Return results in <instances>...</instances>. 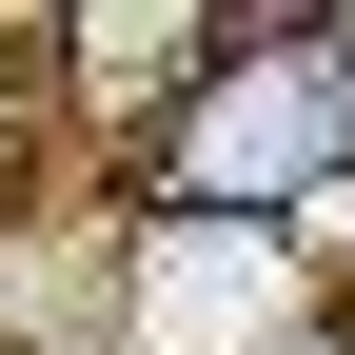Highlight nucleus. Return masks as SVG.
<instances>
[{
	"label": "nucleus",
	"mask_w": 355,
	"mask_h": 355,
	"mask_svg": "<svg viewBox=\"0 0 355 355\" xmlns=\"http://www.w3.org/2000/svg\"><path fill=\"white\" fill-rule=\"evenodd\" d=\"M355 158V79H336V20H237V60L198 79V119H178V217H257L277 237L296 198Z\"/></svg>",
	"instance_id": "1"
},
{
	"label": "nucleus",
	"mask_w": 355,
	"mask_h": 355,
	"mask_svg": "<svg viewBox=\"0 0 355 355\" xmlns=\"http://www.w3.org/2000/svg\"><path fill=\"white\" fill-rule=\"evenodd\" d=\"M40 40H60L99 99H178V119H198L217 60H237V20H178V0H158V20H139V0H79V20H40Z\"/></svg>",
	"instance_id": "2"
}]
</instances>
